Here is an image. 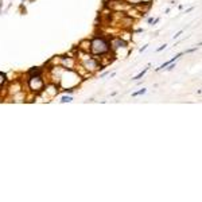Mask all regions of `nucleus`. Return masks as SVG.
<instances>
[{
    "label": "nucleus",
    "instance_id": "1",
    "mask_svg": "<svg viewBox=\"0 0 202 202\" xmlns=\"http://www.w3.org/2000/svg\"><path fill=\"white\" fill-rule=\"evenodd\" d=\"M30 86L31 89L34 90H41L42 86H43V82L39 77H31V81H30Z\"/></svg>",
    "mask_w": 202,
    "mask_h": 202
},
{
    "label": "nucleus",
    "instance_id": "5",
    "mask_svg": "<svg viewBox=\"0 0 202 202\" xmlns=\"http://www.w3.org/2000/svg\"><path fill=\"white\" fill-rule=\"evenodd\" d=\"M72 100H73L72 97H63V98H62L61 101H62V102H66V101H67V102H70V101H72Z\"/></svg>",
    "mask_w": 202,
    "mask_h": 202
},
{
    "label": "nucleus",
    "instance_id": "6",
    "mask_svg": "<svg viewBox=\"0 0 202 202\" xmlns=\"http://www.w3.org/2000/svg\"><path fill=\"white\" fill-rule=\"evenodd\" d=\"M163 49H166V45H163V46H160V47H159V49H158V51H162Z\"/></svg>",
    "mask_w": 202,
    "mask_h": 202
},
{
    "label": "nucleus",
    "instance_id": "2",
    "mask_svg": "<svg viewBox=\"0 0 202 202\" xmlns=\"http://www.w3.org/2000/svg\"><path fill=\"white\" fill-rule=\"evenodd\" d=\"M182 55H183V53H179V54H176V55H175V57H174L173 59H170V61H169V62H166V63H163V65H162L160 67H158L156 70H162V69H164V67H166V66H167V65L173 63V62L175 61V59H178V58H179V57H182Z\"/></svg>",
    "mask_w": 202,
    "mask_h": 202
},
{
    "label": "nucleus",
    "instance_id": "4",
    "mask_svg": "<svg viewBox=\"0 0 202 202\" xmlns=\"http://www.w3.org/2000/svg\"><path fill=\"white\" fill-rule=\"evenodd\" d=\"M147 90L146 89H141V90H139V92H135V93H132V96L134 97H136V96H140V94H144Z\"/></svg>",
    "mask_w": 202,
    "mask_h": 202
},
{
    "label": "nucleus",
    "instance_id": "3",
    "mask_svg": "<svg viewBox=\"0 0 202 202\" xmlns=\"http://www.w3.org/2000/svg\"><path fill=\"white\" fill-rule=\"evenodd\" d=\"M147 70H148V67H146V69L143 70V72H140V73H139V74H137V76H136V77L134 78V80H139V78H141V77H143V76H144V74L147 73Z\"/></svg>",
    "mask_w": 202,
    "mask_h": 202
}]
</instances>
